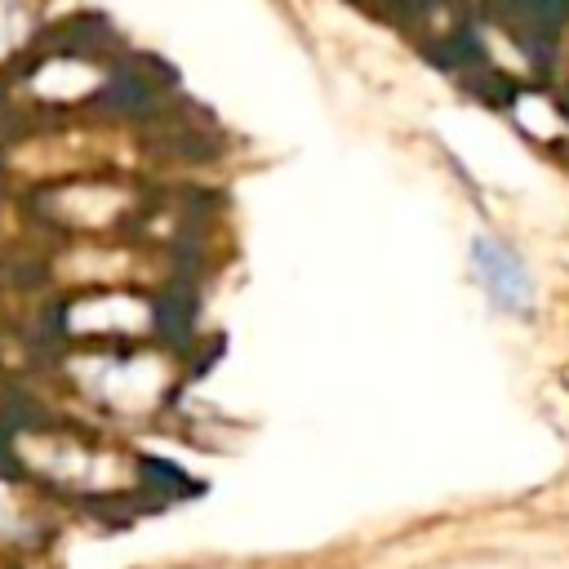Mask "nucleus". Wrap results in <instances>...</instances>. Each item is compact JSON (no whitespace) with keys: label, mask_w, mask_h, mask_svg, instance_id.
Instances as JSON below:
<instances>
[{"label":"nucleus","mask_w":569,"mask_h":569,"mask_svg":"<svg viewBox=\"0 0 569 569\" xmlns=\"http://www.w3.org/2000/svg\"><path fill=\"white\" fill-rule=\"evenodd\" d=\"M471 271H476V280H480V289H485V298L498 307V311H529V302H533V280H529V271H525V262L502 244V240H493V236H476L471 240Z\"/></svg>","instance_id":"nucleus-1"},{"label":"nucleus","mask_w":569,"mask_h":569,"mask_svg":"<svg viewBox=\"0 0 569 569\" xmlns=\"http://www.w3.org/2000/svg\"><path fill=\"white\" fill-rule=\"evenodd\" d=\"M4 22H9V4L0 0V40H4Z\"/></svg>","instance_id":"nucleus-2"}]
</instances>
